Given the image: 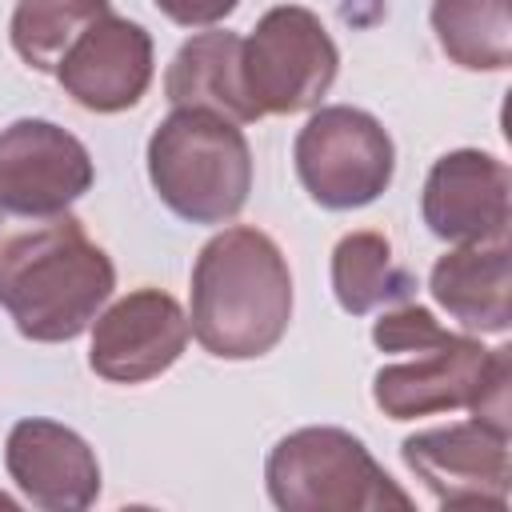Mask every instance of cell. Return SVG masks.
<instances>
[{"mask_svg":"<svg viewBox=\"0 0 512 512\" xmlns=\"http://www.w3.org/2000/svg\"><path fill=\"white\" fill-rule=\"evenodd\" d=\"M4 468L44 512H84L100 496V460L88 440L44 416L12 424L4 440Z\"/></svg>","mask_w":512,"mask_h":512,"instance_id":"4fadbf2b","label":"cell"},{"mask_svg":"<svg viewBox=\"0 0 512 512\" xmlns=\"http://www.w3.org/2000/svg\"><path fill=\"white\" fill-rule=\"evenodd\" d=\"M508 164L480 148L444 152L424 180L420 216L436 240L448 244H492L508 240Z\"/></svg>","mask_w":512,"mask_h":512,"instance_id":"7c38bea8","label":"cell"},{"mask_svg":"<svg viewBox=\"0 0 512 512\" xmlns=\"http://www.w3.org/2000/svg\"><path fill=\"white\" fill-rule=\"evenodd\" d=\"M400 456L440 508H508V432H496L476 416L408 436Z\"/></svg>","mask_w":512,"mask_h":512,"instance_id":"ba28073f","label":"cell"},{"mask_svg":"<svg viewBox=\"0 0 512 512\" xmlns=\"http://www.w3.org/2000/svg\"><path fill=\"white\" fill-rule=\"evenodd\" d=\"M452 332L440 328V320L420 308V304H400L392 312H384L376 324H372V340L380 352H428L436 344H444Z\"/></svg>","mask_w":512,"mask_h":512,"instance_id":"d6986e66","label":"cell"},{"mask_svg":"<svg viewBox=\"0 0 512 512\" xmlns=\"http://www.w3.org/2000/svg\"><path fill=\"white\" fill-rule=\"evenodd\" d=\"M292 160L304 192L328 212L372 204L396 172L392 136L372 112L352 104L316 108L296 132Z\"/></svg>","mask_w":512,"mask_h":512,"instance_id":"52a82bcc","label":"cell"},{"mask_svg":"<svg viewBox=\"0 0 512 512\" xmlns=\"http://www.w3.org/2000/svg\"><path fill=\"white\" fill-rule=\"evenodd\" d=\"M512 348H484L468 336L416 352L408 364H388L372 376V400L388 420H416L432 412L468 408L496 432H512L508 412Z\"/></svg>","mask_w":512,"mask_h":512,"instance_id":"5b68a950","label":"cell"},{"mask_svg":"<svg viewBox=\"0 0 512 512\" xmlns=\"http://www.w3.org/2000/svg\"><path fill=\"white\" fill-rule=\"evenodd\" d=\"M172 24H184V28H212L220 24L224 16L236 12L240 0H152Z\"/></svg>","mask_w":512,"mask_h":512,"instance_id":"ffe728a7","label":"cell"},{"mask_svg":"<svg viewBox=\"0 0 512 512\" xmlns=\"http://www.w3.org/2000/svg\"><path fill=\"white\" fill-rule=\"evenodd\" d=\"M148 180L188 224H228L252 192V148L236 120L172 108L148 136Z\"/></svg>","mask_w":512,"mask_h":512,"instance_id":"3957f363","label":"cell"},{"mask_svg":"<svg viewBox=\"0 0 512 512\" xmlns=\"http://www.w3.org/2000/svg\"><path fill=\"white\" fill-rule=\"evenodd\" d=\"M96 180L88 148L60 124L24 116L0 128V208L8 212H64Z\"/></svg>","mask_w":512,"mask_h":512,"instance_id":"9c48e42d","label":"cell"},{"mask_svg":"<svg viewBox=\"0 0 512 512\" xmlns=\"http://www.w3.org/2000/svg\"><path fill=\"white\" fill-rule=\"evenodd\" d=\"M436 304L468 332H508L512 324V252L508 240L456 244L432 264Z\"/></svg>","mask_w":512,"mask_h":512,"instance_id":"5bb4252c","label":"cell"},{"mask_svg":"<svg viewBox=\"0 0 512 512\" xmlns=\"http://www.w3.org/2000/svg\"><path fill=\"white\" fill-rule=\"evenodd\" d=\"M188 316L176 296L136 288L92 320L88 364L112 384H144L168 372L188 348Z\"/></svg>","mask_w":512,"mask_h":512,"instance_id":"30bf717a","label":"cell"},{"mask_svg":"<svg viewBox=\"0 0 512 512\" xmlns=\"http://www.w3.org/2000/svg\"><path fill=\"white\" fill-rule=\"evenodd\" d=\"M332 292L348 316H368L384 304H404L416 292V276L392 256L384 232H348L332 248Z\"/></svg>","mask_w":512,"mask_h":512,"instance_id":"2e32d148","label":"cell"},{"mask_svg":"<svg viewBox=\"0 0 512 512\" xmlns=\"http://www.w3.org/2000/svg\"><path fill=\"white\" fill-rule=\"evenodd\" d=\"M264 484L284 512H408L412 496L372 460L360 436L312 424L296 428L264 460Z\"/></svg>","mask_w":512,"mask_h":512,"instance_id":"277c9868","label":"cell"},{"mask_svg":"<svg viewBox=\"0 0 512 512\" xmlns=\"http://www.w3.org/2000/svg\"><path fill=\"white\" fill-rule=\"evenodd\" d=\"M116 288L108 252L64 212L0 208V308L36 344H64L92 328Z\"/></svg>","mask_w":512,"mask_h":512,"instance_id":"6da1fadb","label":"cell"},{"mask_svg":"<svg viewBox=\"0 0 512 512\" xmlns=\"http://www.w3.org/2000/svg\"><path fill=\"white\" fill-rule=\"evenodd\" d=\"M440 52L468 72H504L512 60V0H432Z\"/></svg>","mask_w":512,"mask_h":512,"instance_id":"e0dca14e","label":"cell"},{"mask_svg":"<svg viewBox=\"0 0 512 512\" xmlns=\"http://www.w3.org/2000/svg\"><path fill=\"white\" fill-rule=\"evenodd\" d=\"M52 76L88 112H128L152 84V36L128 16L104 12L72 40Z\"/></svg>","mask_w":512,"mask_h":512,"instance_id":"8fae6325","label":"cell"},{"mask_svg":"<svg viewBox=\"0 0 512 512\" xmlns=\"http://www.w3.org/2000/svg\"><path fill=\"white\" fill-rule=\"evenodd\" d=\"M112 12V0H20L8 24L16 56L36 72H56L72 40Z\"/></svg>","mask_w":512,"mask_h":512,"instance_id":"ac0fdd59","label":"cell"},{"mask_svg":"<svg viewBox=\"0 0 512 512\" xmlns=\"http://www.w3.org/2000/svg\"><path fill=\"white\" fill-rule=\"evenodd\" d=\"M240 40L236 32L208 28L184 40L164 72V96L172 108H208L236 124L260 120L240 80Z\"/></svg>","mask_w":512,"mask_h":512,"instance_id":"9a60e30c","label":"cell"},{"mask_svg":"<svg viewBox=\"0 0 512 512\" xmlns=\"http://www.w3.org/2000/svg\"><path fill=\"white\" fill-rule=\"evenodd\" d=\"M292 320V272L280 244L248 224L216 232L192 264L188 328L216 360L272 352Z\"/></svg>","mask_w":512,"mask_h":512,"instance_id":"7a4b0ae2","label":"cell"},{"mask_svg":"<svg viewBox=\"0 0 512 512\" xmlns=\"http://www.w3.org/2000/svg\"><path fill=\"white\" fill-rule=\"evenodd\" d=\"M340 72L336 40L324 20L300 4L268 8L240 40V80L260 116L316 108Z\"/></svg>","mask_w":512,"mask_h":512,"instance_id":"8992f818","label":"cell"}]
</instances>
